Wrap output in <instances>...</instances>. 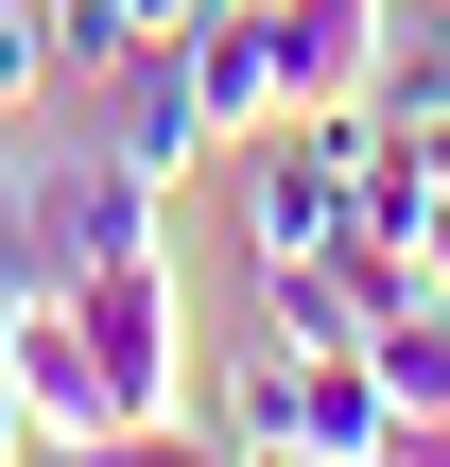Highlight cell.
Wrapping results in <instances>:
<instances>
[{"label": "cell", "instance_id": "7c38bea8", "mask_svg": "<svg viewBox=\"0 0 450 467\" xmlns=\"http://www.w3.org/2000/svg\"><path fill=\"white\" fill-rule=\"evenodd\" d=\"M121 17H139V35H191V17H208V0H121Z\"/></svg>", "mask_w": 450, "mask_h": 467}, {"label": "cell", "instance_id": "4fadbf2b", "mask_svg": "<svg viewBox=\"0 0 450 467\" xmlns=\"http://www.w3.org/2000/svg\"><path fill=\"white\" fill-rule=\"evenodd\" d=\"M434 295H450V225H434Z\"/></svg>", "mask_w": 450, "mask_h": 467}, {"label": "cell", "instance_id": "277c9868", "mask_svg": "<svg viewBox=\"0 0 450 467\" xmlns=\"http://www.w3.org/2000/svg\"><path fill=\"white\" fill-rule=\"evenodd\" d=\"M104 139H121L156 191H173L191 156H225V139H208V87H191V35H139V52L104 69Z\"/></svg>", "mask_w": 450, "mask_h": 467}, {"label": "cell", "instance_id": "9c48e42d", "mask_svg": "<svg viewBox=\"0 0 450 467\" xmlns=\"http://www.w3.org/2000/svg\"><path fill=\"white\" fill-rule=\"evenodd\" d=\"M35 295H69V260H52V208H35V173H0V312H35Z\"/></svg>", "mask_w": 450, "mask_h": 467}, {"label": "cell", "instance_id": "6da1fadb", "mask_svg": "<svg viewBox=\"0 0 450 467\" xmlns=\"http://www.w3.org/2000/svg\"><path fill=\"white\" fill-rule=\"evenodd\" d=\"M382 416H399V399H382L364 347H243V364H225V433H243V451L364 467V451H382Z\"/></svg>", "mask_w": 450, "mask_h": 467}, {"label": "cell", "instance_id": "ba28073f", "mask_svg": "<svg viewBox=\"0 0 450 467\" xmlns=\"http://www.w3.org/2000/svg\"><path fill=\"white\" fill-rule=\"evenodd\" d=\"M52 467H243V433H191V416H121V433H87V451Z\"/></svg>", "mask_w": 450, "mask_h": 467}, {"label": "cell", "instance_id": "52a82bcc", "mask_svg": "<svg viewBox=\"0 0 450 467\" xmlns=\"http://www.w3.org/2000/svg\"><path fill=\"white\" fill-rule=\"evenodd\" d=\"M364 364H382V399H399V416H450V312H399V329H364Z\"/></svg>", "mask_w": 450, "mask_h": 467}, {"label": "cell", "instance_id": "30bf717a", "mask_svg": "<svg viewBox=\"0 0 450 467\" xmlns=\"http://www.w3.org/2000/svg\"><path fill=\"white\" fill-rule=\"evenodd\" d=\"M69 87V35H52V0H0V121H35Z\"/></svg>", "mask_w": 450, "mask_h": 467}, {"label": "cell", "instance_id": "8992f818", "mask_svg": "<svg viewBox=\"0 0 450 467\" xmlns=\"http://www.w3.org/2000/svg\"><path fill=\"white\" fill-rule=\"evenodd\" d=\"M364 104L450 121V0H399V17H382V69H364Z\"/></svg>", "mask_w": 450, "mask_h": 467}, {"label": "cell", "instance_id": "5b68a950", "mask_svg": "<svg viewBox=\"0 0 450 467\" xmlns=\"http://www.w3.org/2000/svg\"><path fill=\"white\" fill-rule=\"evenodd\" d=\"M35 208H52V260H69V277L156 243V173H139L121 139H104V156H52V173H35Z\"/></svg>", "mask_w": 450, "mask_h": 467}, {"label": "cell", "instance_id": "8fae6325", "mask_svg": "<svg viewBox=\"0 0 450 467\" xmlns=\"http://www.w3.org/2000/svg\"><path fill=\"white\" fill-rule=\"evenodd\" d=\"M364 467H450V416H382V451Z\"/></svg>", "mask_w": 450, "mask_h": 467}, {"label": "cell", "instance_id": "7a4b0ae2", "mask_svg": "<svg viewBox=\"0 0 450 467\" xmlns=\"http://www.w3.org/2000/svg\"><path fill=\"white\" fill-rule=\"evenodd\" d=\"M52 312H69L104 416H173V399H191V312H173V260H156V243H139V260H87Z\"/></svg>", "mask_w": 450, "mask_h": 467}, {"label": "cell", "instance_id": "3957f363", "mask_svg": "<svg viewBox=\"0 0 450 467\" xmlns=\"http://www.w3.org/2000/svg\"><path fill=\"white\" fill-rule=\"evenodd\" d=\"M191 87H208V139L295 121V17H277V0H208V17H191Z\"/></svg>", "mask_w": 450, "mask_h": 467}]
</instances>
